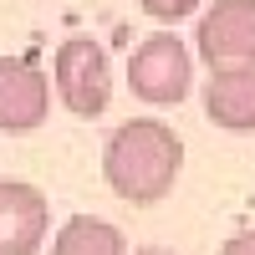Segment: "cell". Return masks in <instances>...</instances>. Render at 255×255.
Masks as SVG:
<instances>
[{
    "label": "cell",
    "mask_w": 255,
    "mask_h": 255,
    "mask_svg": "<svg viewBox=\"0 0 255 255\" xmlns=\"http://www.w3.org/2000/svg\"><path fill=\"white\" fill-rule=\"evenodd\" d=\"M184 168V138L158 118H133L102 148V179L128 204H158L179 184Z\"/></svg>",
    "instance_id": "1"
},
{
    "label": "cell",
    "mask_w": 255,
    "mask_h": 255,
    "mask_svg": "<svg viewBox=\"0 0 255 255\" xmlns=\"http://www.w3.org/2000/svg\"><path fill=\"white\" fill-rule=\"evenodd\" d=\"M56 97L72 118H102L113 102V61L92 36H67L51 61Z\"/></svg>",
    "instance_id": "2"
},
{
    "label": "cell",
    "mask_w": 255,
    "mask_h": 255,
    "mask_svg": "<svg viewBox=\"0 0 255 255\" xmlns=\"http://www.w3.org/2000/svg\"><path fill=\"white\" fill-rule=\"evenodd\" d=\"M128 87H133L138 102H148V108H174V102L189 97V87H194V56H189V46L179 36H148L138 41V51L128 56Z\"/></svg>",
    "instance_id": "3"
},
{
    "label": "cell",
    "mask_w": 255,
    "mask_h": 255,
    "mask_svg": "<svg viewBox=\"0 0 255 255\" xmlns=\"http://www.w3.org/2000/svg\"><path fill=\"white\" fill-rule=\"evenodd\" d=\"M194 46L209 72L255 67V0H215L199 15Z\"/></svg>",
    "instance_id": "4"
},
{
    "label": "cell",
    "mask_w": 255,
    "mask_h": 255,
    "mask_svg": "<svg viewBox=\"0 0 255 255\" xmlns=\"http://www.w3.org/2000/svg\"><path fill=\"white\" fill-rule=\"evenodd\" d=\"M51 113V77L26 56H0V133H36Z\"/></svg>",
    "instance_id": "5"
},
{
    "label": "cell",
    "mask_w": 255,
    "mask_h": 255,
    "mask_svg": "<svg viewBox=\"0 0 255 255\" xmlns=\"http://www.w3.org/2000/svg\"><path fill=\"white\" fill-rule=\"evenodd\" d=\"M51 230V204L26 179H0V255H36Z\"/></svg>",
    "instance_id": "6"
},
{
    "label": "cell",
    "mask_w": 255,
    "mask_h": 255,
    "mask_svg": "<svg viewBox=\"0 0 255 255\" xmlns=\"http://www.w3.org/2000/svg\"><path fill=\"white\" fill-rule=\"evenodd\" d=\"M204 113L225 133H255V67L215 72L204 82Z\"/></svg>",
    "instance_id": "7"
},
{
    "label": "cell",
    "mask_w": 255,
    "mask_h": 255,
    "mask_svg": "<svg viewBox=\"0 0 255 255\" xmlns=\"http://www.w3.org/2000/svg\"><path fill=\"white\" fill-rule=\"evenodd\" d=\"M51 255H128L123 245V230L97 220V215H72L67 225L56 230Z\"/></svg>",
    "instance_id": "8"
},
{
    "label": "cell",
    "mask_w": 255,
    "mask_h": 255,
    "mask_svg": "<svg viewBox=\"0 0 255 255\" xmlns=\"http://www.w3.org/2000/svg\"><path fill=\"white\" fill-rule=\"evenodd\" d=\"M138 5H143V15H153V20H163V26H174V20L194 15L204 0H138Z\"/></svg>",
    "instance_id": "9"
},
{
    "label": "cell",
    "mask_w": 255,
    "mask_h": 255,
    "mask_svg": "<svg viewBox=\"0 0 255 255\" xmlns=\"http://www.w3.org/2000/svg\"><path fill=\"white\" fill-rule=\"evenodd\" d=\"M220 255H255V230H240V235H230L220 245Z\"/></svg>",
    "instance_id": "10"
},
{
    "label": "cell",
    "mask_w": 255,
    "mask_h": 255,
    "mask_svg": "<svg viewBox=\"0 0 255 255\" xmlns=\"http://www.w3.org/2000/svg\"><path fill=\"white\" fill-rule=\"evenodd\" d=\"M133 255H174V250H158V245H148V250H133Z\"/></svg>",
    "instance_id": "11"
}]
</instances>
